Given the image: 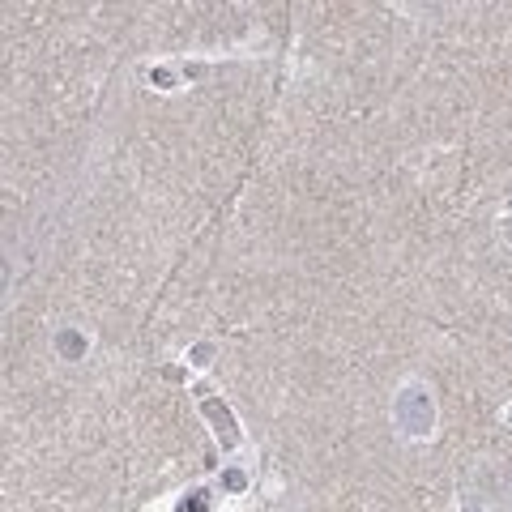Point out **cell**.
Masks as SVG:
<instances>
[{
    "instance_id": "obj_1",
    "label": "cell",
    "mask_w": 512,
    "mask_h": 512,
    "mask_svg": "<svg viewBox=\"0 0 512 512\" xmlns=\"http://www.w3.org/2000/svg\"><path fill=\"white\" fill-rule=\"evenodd\" d=\"M9 291V265H5V256H0V299H5Z\"/></svg>"
}]
</instances>
